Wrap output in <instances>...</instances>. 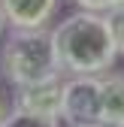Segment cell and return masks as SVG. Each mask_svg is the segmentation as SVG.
<instances>
[{
  "label": "cell",
  "mask_w": 124,
  "mask_h": 127,
  "mask_svg": "<svg viewBox=\"0 0 124 127\" xmlns=\"http://www.w3.org/2000/svg\"><path fill=\"white\" fill-rule=\"evenodd\" d=\"M64 79H67L64 73H55L49 79H42V82L15 88L12 109L27 112V115H36V118H52V121H58L61 118V91H64Z\"/></svg>",
  "instance_id": "277c9868"
},
{
  "label": "cell",
  "mask_w": 124,
  "mask_h": 127,
  "mask_svg": "<svg viewBox=\"0 0 124 127\" xmlns=\"http://www.w3.org/2000/svg\"><path fill=\"white\" fill-rule=\"evenodd\" d=\"M61 73L49 30H9L0 45V76L12 88H24Z\"/></svg>",
  "instance_id": "7a4b0ae2"
},
{
  "label": "cell",
  "mask_w": 124,
  "mask_h": 127,
  "mask_svg": "<svg viewBox=\"0 0 124 127\" xmlns=\"http://www.w3.org/2000/svg\"><path fill=\"white\" fill-rule=\"evenodd\" d=\"M58 121L67 127L100 124V76H67L64 79Z\"/></svg>",
  "instance_id": "3957f363"
},
{
  "label": "cell",
  "mask_w": 124,
  "mask_h": 127,
  "mask_svg": "<svg viewBox=\"0 0 124 127\" xmlns=\"http://www.w3.org/2000/svg\"><path fill=\"white\" fill-rule=\"evenodd\" d=\"M49 33L58 70L64 76H103L115 67L118 52L103 15L76 9L55 27H49Z\"/></svg>",
  "instance_id": "6da1fadb"
},
{
  "label": "cell",
  "mask_w": 124,
  "mask_h": 127,
  "mask_svg": "<svg viewBox=\"0 0 124 127\" xmlns=\"http://www.w3.org/2000/svg\"><path fill=\"white\" fill-rule=\"evenodd\" d=\"M3 33H6V18H3V9H0V39H3Z\"/></svg>",
  "instance_id": "30bf717a"
},
{
  "label": "cell",
  "mask_w": 124,
  "mask_h": 127,
  "mask_svg": "<svg viewBox=\"0 0 124 127\" xmlns=\"http://www.w3.org/2000/svg\"><path fill=\"white\" fill-rule=\"evenodd\" d=\"M0 9L12 30H49L61 0H0Z\"/></svg>",
  "instance_id": "5b68a950"
},
{
  "label": "cell",
  "mask_w": 124,
  "mask_h": 127,
  "mask_svg": "<svg viewBox=\"0 0 124 127\" xmlns=\"http://www.w3.org/2000/svg\"><path fill=\"white\" fill-rule=\"evenodd\" d=\"M94 127H100V124H94Z\"/></svg>",
  "instance_id": "7c38bea8"
},
{
  "label": "cell",
  "mask_w": 124,
  "mask_h": 127,
  "mask_svg": "<svg viewBox=\"0 0 124 127\" xmlns=\"http://www.w3.org/2000/svg\"><path fill=\"white\" fill-rule=\"evenodd\" d=\"M79 9L85 12H97V15H106V12H112L118 6H124V0H73Z\"/></svg>",
  "instance_id": "9c48e42d"
},
{
  "label": "cell",
  "mask_w": 124,
  "mask_h": 127,
  "mask_svg": "<svg viewBox=\"0 0 124 127\" xmlns=\"http://www.w3.org/2000/svg\"><path fill=\"white\" fill-rule=\"evenodd\" d=\"M3 115H6V106H3V94H0V121H3Z\"/></svg>",
  "instance_id": "8fae6325"
},
{
  "label": "cell",
  "mask_w": 124,
  "mask_h": 127,
  "mask_svg": "<svg viewBox=\"0 0 124 127\" xmlns=\"http://www.w3.org/2000/svg\"><path fill=\"white\" fill-rule=\"evenodd\" d=\"M103 21H106V27H109V36H112L115 52L124 55V6H118V9H112V12H106Z\"/></svg>",
  "instance_id": "ba28073f"
},
{
  "label": "cell",
  "mask_w": 124,
  "mask_h": 127,
  "mask_svg": "<svg viewBox=\"0 0 124 127\" xmlns=\"http://www.w3.org/2000/svg\"><path fill=\"white\" fill-rule=\"evenodd\" d=\"M100 124L124 127V70L100 76Z\"/></svg>",
  "instance_id": "8992f818"
},
{
  "label": "cell",
  "mask_w": 124,
  "mask_h": 127,
  "mask_svg": "<svg viewBox=\"0 0 124 127\" xmlns=\"http://www.w3.org/2000/svg\"><path fill=\"white\" fill-rule=\"evenodd\" d=\"M0 127H61V121L36 118V115H27V112H18V109H12V112H6V115H3Z\"/></svg>",
  "instance_id": "52a82bcc"
}]
</instances>
